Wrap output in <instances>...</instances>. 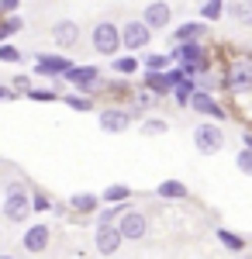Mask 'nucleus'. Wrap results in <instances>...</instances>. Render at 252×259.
Segmentation results:
<instances>
[{
  "mask_svg": "<svg viewBox=\"0 0 252 259\" xmlns=\"http://www.w3.org/2000/svg\"><path fill=\"white\" fill-rule=\"evenodd\" d=\"M170 59L180 62V69L187 76H197V73H211V56L204 49V41H173L170 49Z\"/></svg>",
  "mask_w": 252,
  "mask_h": 259,
  "instance_id": "obj_1",
  "label": "nucleus"
},
{
  "mask_svg": "<svg viewBox=\"0 0 252 259\" xmlns=\"http://www.w3.org/2000/svg\"><path fill=\"white\" fill-rule=\"evenodd\" d=\"M4 194H7V197H4V218H7V221H18V225H21V221L31 214V194L24 190V183H21V180H11Z\"/></svg>",
  "mask_w": 252,
  "mask_h": 259,
  "instance_id": "obj_2",
  "label": "nucleus"
},
{
  "mask_svg": "<svg viewBox=\"0 0 252 259\" xmlns=\"http://www.w3.org/2000/svg\"><path fill=\"white\" fill-rule=\"evenodd\" d=\"M225 90H232V94H249L252 90V56H232L228 59Z\"/></svg>",
  "mask_w": 252,
  "mask_h": 259,
  "instance_id": "obj_3",
  "label": "nucleus"
},
{
  "mask_svg": "<svg viewBox=\"0 0 252 259\" xmlns=\"http://www.w3.org/2000/svg\"><path fill=\"white\" fill-rule=\"evenodd\" d=\"M90 41H94L97 56H117V49H121V28H117L114 21H97Z\"/></svg>",
  "mask_w": 252,
  "mask_h": 259,
  "instance_id": "obj_4",
  "label": "nucleus"
},
{
  "mask_svg": "<svg viewBox=\"0 0 252 259\" xmlns=\"http://www.w3.org/2000/svg\"><path fill=\"white\" fill-rule=\"evenodd\" d=\"M194 145H197L200 156H214V152H221V145H225V132H221V124H218V121L197 124V128H194Z\"/></svg>",
  "mask_w": 252,
  "mask_h": 259,
  "instance_id": "obj_5",
  "label": "nucleus"
},
{
  "mask_svg": "<svg viewBox=\"0 0 252 259\" xmlns=\"http://www.w3.org/2000/svg\"><path fill=\"white\" fill-rule=\"evenodd\" d=\"M117 225V232H121V239L124 242H138V239H145L149 235V218L142 214V211H121V218L114 221Z\"/></svg>",
  "mask_w": 252,
  "mask_h": 259,
  "instance_id": "obj_6",
  "label": "nucleus"
},
{
  "mask_svg": "<svg viewBox=\"0 0 252 259\" xmlns=\"http://www.w3.org/2000/svg\"><path fill=\"white\" fill-rule=\"evenodd\" d=\"M62 80H69L79 94L90 97V94H97V87H100V69H97V66H76V62H73V66L66 69Z\"/></svg>",
  "mask_w": 252,
  "mask_h": 259,
  "instance_id": "obj_7",
  "label": "nucleus"
},
{
  "mask_svg": "<svg viewBox=\"0 0 252 259\" xmlns=\"http://www.w3.org/2000/svg\"><path fill=\"white\" fill-rule=\"evenodd\" d=\"M149 41H152V28L145 24V21H128V24H121V45L128 49V52H138V49H149Z\"/></svg>",
  "mask_w": 252,
  "mask_h": 259,
  "instance_id": "obj_8",
  "label": "nucleus"
},
{
  "mask_svg": "<svg viewBox=\"0 0 252 259\" xmlns=\"http://www.w3.org/2000/svg\"><path fill=\"white\" fill-rule=\"evenodd\" d=\"M69 66H73V59H66V56L41 52L38 59H35V73H38V76H52V80H59V76H66Z\"/></svg>",
  "mask_w": 252,
  "mask_h": 259,
  "instance_id": "obj_9",
  "label": "nucleus"
},
{
  "mask_svg": "<svg viewBox=\"0 0 252 259\" xmlns=\"http://www.w3.org/2000/svg\"><path fill=\"white\" fill-rule=\"evenodd\" d=\"M49 239H52V228L38 221V225L24 228V239H21V245H24V252L38 256V252H45V249H49Z\"/></svg>",
  "mask_w": 252,
  "mask_h": 259,
  "instance_id": "obj_10",
  "label": "nucleus"
},
{
  "mask_svg": "<svg viewBox=\"0 0 252 259\" xmlns=\"http://www.w3.org/2000/svg\"><path fill=\"white\" fill-rule=\"evenodd\" d=\"M121 232H117V225H97V232H94V245H97L100 256H114L117 249H121Z\"/></svg>",
  "mask_w": 252,
  "mask_h": 259,
  "instance_id": "obj_11",
  "label": "nucleus"
},
{
  "mask_svg": "<svg viewBox=\"0 0 252 259\" xmlns=\"http://www.w3.org/2000/svg\"><path fill=\"white\" fill-rule=\"evenodd\" d=\"M142 21H145L152 31H162V28H170V21H173V7H170L166 0H152V4L142 11Z\"/></svg>",
  "mask_w": 252,
  "mask_h": 259,
  "instance_id": "obj_12",
  "label": "nucleus"
},
{
  "mask_svg": "<svg viewBox=\"0 0 252 259\" xmlns=\"http://www.w3.org/2000/svg\"><path fill=\"white\" fill-rule=\"evenodd\" d=\"M128 124H132V111H124V107H107V111H100V128H104L107 135L128 132Z\"/></svg>",
  "mask_w": 252,
  "mask_h": 259,
  "instance_id": "obj_13",
  "label": "nucleus"
},
{
  "mask_svg": "<svg viewBox=\"0 0 252 259\" xmlns=\"http://www.w3.org/2000/svg\"><path fill=\"white\" fill-rule=\"evenodd\" d=\"M170 80H173L170 94L176 97V104H180V107H190V94L197 90V83L190 80V76H187V73H183L180 66H176V69H170Z\"/></svg>",
  "mask_w": 252,
  "mask_h": 259,
  "instance_id": "obj_14",
  "label": "nucleus"
},
{
  "mask_svg": "<svg viewBox=\"0 0 252 259\" xmlns=\"http://www.w3.org/2000/svg\"><path fill=\"white\" fill-rule=\"evenodd\" d=\"M52 41L59 49H76L79 45V24L76 21H56L52 24Z\"/></svg>",
  "mask_w": 252,
  "mask_h": 259,
  "instance_id": "obj_15",
  "label": "nucleus"
},
{
  "mask_svg": "<svg viewBox=\"0 0 252 259\" xmlns=\"http://www.w3.org/2000/svg\"><path fill=\"white\" fill-rule=\"evenodd\" d=\"M190 107H194L197 114H207V118H214V121L225 118V107H221L207 90H194V94H190Z\"/></svg>",
  "mask_w": 252,
  "mask_h": 259,
  "instance_id": "obj_16",
  "label": "nucleus"
},
{
  "mask_svg": "<svg viewBox=\"0 0 252 259\" xmlns=\"http://www.w3.org/2000/svg\"><path fill=\"white\" fill-rule=\"evenodd\" d=\"M69 207H73L76 214H97L100 211V197L97 194H73V197H69Z\"/></svg>",
  "mask_w": 252,
  "mask_h": 259,
  "instance_id": "obj_17",
  "label": "nucleus"
},
{
  "mask_svg": "<svg viewBox=\"0 0 252 259\" xmlns=\"http://www.w3.org/2000/svg\"><path fill=\"white\" fill-rule=\"evenodd\" d=\"M170 87H173L170 69H166V73H145V90H152L155 97H166V94H170Z\"/></svg>",
  "mask_w": 252,
  "mask_h": 259,
  "instance_id": "obj_18",
  "label": "nucleus"
},
{
  "mask_svg": "<svg viewBox=\"0 0 252 259\" xmlns=\"http://www.w3.org/2000/svg\"><path fill=\"white\" fill-rule=\"evenodd\" d=\"M207 35V28H204V21H190V24H180L176 28L173 41H200Z\"/></svg>",
  "mask_w": 252,
  "mask_h": 259,
  "instance_id": "obj_19",
  "label": "nucleus"
},
{
  "mask_svg": "<svg viewBox=\"0 0 252 259\" xmlns=\"http://www.w3.org/2000/svg\"><path fill=\"white\" fill-rule=\"evenodd\" d=\"M187 194H190V190H187V183H180V180L159 183V197H166V200H183Z\"/></svg>",
  "mask_w": 252,
  "mask_h": 259,
  "instance_id": "obj_20",
  "label": "nucleus"
},
{
  "mask_svg": "<svg viewBox=\"0 0 252 259\" xmlns=\"http://www.w3.org/2000/svg\"><path fill=\"white\" fill-rule=\"evenodd\" d=\"M138 66H142V59H135V56H114V62H111L117 76H132V73H138Z\"/></svg>",
  "mask_w": 252,
  "mask_h": 259,
  "instance_id": "obj_21",
  "label": "nucleus"
},
{
  "mask_svg": "<svg viewBox=\"0 0 252 259\" xmlns=\"http://www.w3.org/2000/svg\"><path fill=\"white\" fill-rule=\"evenodd\" d=\"M21 28H24V21H21L18 14H4V18H0V45L11 38V35H18Z\"/></svg>",
  "mask_w": 252,
  "mask_h": 259,
  "instance_id": "obj_22",
  "label": "nucleus"
},
{
  "mask_svg": "<svg viewBox=\"0 0 252 259\" xmlns=\"http://www.w3.org/2000/svg\"><path fill=\"white\" fill-rule=\"evenodd\" d=\"M170 56H162V52H149L145 59H142V66H145V73H166L170 69Z\"/></svg>",
  "mask_w": 252,
  "mask_h": 259,
  "instance_id": "obj_23",
  "label": "nucleus"
},
{
  "mask_svg": "<svg viewBox=\"0 0 252 259\" xmlns=\"http://www.w3.org/2000/svg\"><path fill=\"white\" fill-rule=\"evenodd\" d=\"M232 18L238 21V24L252 28V0H235L232 4Z\"/></svg>",
  "mask_w": 252,
  "mask_h": 259,
  "instance_id": "obj_24",
  "label": "nucleus"
},
{
  "mask_svg": "<svg viewBox=\"0 0 252 259\" xmlns=\"http://www.w3.org/2000/svg\"><path fill=\"white\" fill-rule=\"evenodd\" d=\"M132 197V190L124 187V183H111L104 194H100V200H107V204H121V200H128Z\"/></svg>",
  "mask_w": 252,
  "mask_h": 259,
  "instance_id": "obj_25",
  "label": "nucleus"
},
{
  "mask_svg": "<svg viewBox=\"0 0 252 259\" xmlns=\"http://www.w3.org/2000/svg\"><path fill=\"white\" fill-rule=\"evenodd\" d=\"M200 14H204V21H218L221 14H225V0H204Z\"/></svg>",
  "mask_w": 252,
  "mask_h": 259,
  "instance_id": "obj_26",
  "label": "nucleus"
},
{
  "mask_svg": "<svg viewBox=\"0 0 252 259\" xmlns=\"http://www.w3.org/2000/svg\"><path fill=\"white\" fill-rule=\"evenodd\" d=\"M166 121H159V118H145L142 121V135H166Z\"/></svg>",
  "mask_w": 252,
  "mask_h": 259,
  "instance_id": "obj_27",
  "label": "nucleus"
},
{
  "mask_svg": "<svg viewBox=\"0 0 252 259\" xmlns=\"http://www.w3.org/2000/svg\"><path fill=\"white\" fill-rule=\"evenodd\" d=\"M117 218H121V204H111V207L97 211V225H114Z\"/></svg>",
  "mask_w": 252,
  "mask_h": 259,
  "instance_id": "obj_28",
  "label": "nucleus"
},
{
  "mask_svg": "<svg viewBox=\"0 0 252 259\" xmlns=\"http://www.w3.org/2000/svg\"><path fill=\"white\" fill-rule=\"evenodd\" d=\"M66 104H69L73 111H90V107H94V100L87 97V94H69V97H66Z\"/></svg>",
  "mask_w": 252,
  "mask_h": 259,
  "instance_id": "obj_29",
  "label": "nucleus"
},
{
  "mask_svg": "<svg viewBox=\"0 0 252 259\" xmlns=\"http://www.w3.org/2000/svg\"><path fill=\"white\" fill-rule=\"evenodd\" d=\"M235 166H238L245 177H252V149H242V152L235 156Z\"/></svg>",
  "mask_w": 252,
  "mask_h": 259,
  "instance_id": "obj_30",
  "label": "nucleus"
},
{
  "mask_svg": "<svg viewBox=\"0 0 252 259\" xmlns=\"http://www.w3.org/2000/svg\"><path fill=\"white\" fill-rule=\"evenodd\" d=\"M24 97H31V100H41V104H49V100H59V90H38V87H31Z\"/></svg>",
  "mask_w": 252,
  "mask_h": 259,
  "instance_id": "obj_31",
  "label": "nucleus"
},
{
  "mask_svg": "<svg viewBox=\"0 0 252 259\" xmlns=\"http://www.w3.org/2000/svg\"><path fill=\"white\" fill-rule=\"evenodd\" d=\"M218 239L225 242V245H228V249H235V252H242V249H245V242L238 239V235H232V232H225V228H221V232H218Z\"/></svg>",
  "mask_w": 252,
  "mask_h": 259,
  "instance_id": "obj_32",
  "label": "nucleus"
},
{
  "mask_svg": "<svg viewBox=\"0 0 252 259\" xmlns=\"http://www.w3.org/2000/svg\"><path fill=\"white\" fill-rule=\"evenodd\" d=\"M152 104H155V94H149V90H138V94H135V111L152 107Z\"/></svg>",
  "mask_w": 252,
  "mask_h": 259,
  "instance_id": "obj_33",
  "label": "nucleus"
},
{
  "mask_svg": "<svg viewBox=\"0 0 252 259\" xmlns=\"http://www.w3.org/2000/svg\"><path fill=\"white\" fill-rule=\"evenodd\" d=\"M18 59H21V52L14 49V45L4 41V45H0V62H18Z\"/></svg>",
  "mask_w": 252,
  "mask_h": 259,
  "instance_id": "obj_34",
  "label": "nucleus"
},
{
  "mask_svg": "<svg viewBox=\"0 0 252 259\" xmlns=\"http://www.w3.org/2000/svg\"><path fill=\"white\" fill-rule=\"evenodd\" d=\"M49 207H52V200L45 197V194H35L31 197V211H49Z\"/></svg>",
  "mask_w": 252,
  "mask_h": 259,
  "instance_id": "obj_35",
  "label": "nucleus"
},
{
  "mask_svg": "<svg viewBox=\"0 0 252 259\" xmlns=\"http://www.w3.org/2000/svg\"><path fill=\"white\" fill-rule=\"evenodd\" d=\"M11 87H14L18 94H28V90H31V76H14V80H11Z\"/></svg>",
  "mask_w": 252,
  "mask_h": 259,
  "instance_id": "obj_36",
  "label": "nucleus"
},
{
  "mask_svg": "<svg viewBox=\"0 0 252 259\" xmlns=\"http://www.w3.org/2000/svg\"><path fill=\"white\" fill-rule=\"evenodd\" d=\"M18 97H21V94L11 87V83H0V100H18Z\"/></svg>",
  "mask_w": 252,
  "mask_h": 259,
  "instance_id": "obj_37",
  "label": "nucleus"
},
{
  "mask_svg": "<svg viewBox=\"0 0 252 259\" xmlns=\"http://www.w3.org/2000/svg\"><path fill=\"white\" fill-rule=\"evenodd\" d=\"M18 7H21V0H0V18L4 14H14Z\"/></svg>",
  "mask_w": 252,
  "mask_h": 259,
  "instance_id": "obj_38",
  "label": "nucleus"
},
{
  "mask_svg": "<svg viewBox=\"0 0 252 259\" xmlns=\"http://www.w3.org/2000/svg\"><path fill=\"white\" fill-rule=\"evenodd\" d=\"M242 142H245V149H252V132H245V135H242Z\"/></svg>",
  "mask_w": 252,
  "mask_h": 259,
  "instance_id": "obj_39",
  "label": "nucleus"
},
{
  "mask_svg": "<svg viewBox=\"0 0 252 259\" xmlns=\"http://www.w3.org/2000/svg\"><path fill=\"white\" fill-rule=\"evenodd\" d=\"M0 259H14V256H0Z\"/></svg>",
  "mask_w": 252,
  "mask_h": 259,
  "instance_id": "obj_40",
  "label": "nucleus"
},
{
  "mask_svg": "<svg viewBox=\"0 0 252 259\" xmlns=\"http://www.w3.org/2000/svg\"><path fill=\"white\" fill-rule=\"evenodd\" d=\"M245 259H252V256H245Z\"/></svg>",
  "mask_w": 252,
  "mask_h": 259,
  "instance_id": "obj_41",
  "label": "nucleus"
}]
</instances>
